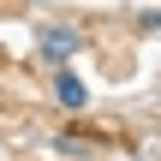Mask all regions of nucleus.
<instances>
[{
	"label": "nucleus",
	"mask_w": 161,
	"mask_h": 161,
	"mask_svg": "<svg viewBox=\"0 0 161 161\" xmlns=\"http://www.w3.org/2000/svg\"><path fill=\"white\" fill-rule=\"evenodd\" d=\"M36 48H42V60H72V54L84 48V36H78V30H66V24H42Z\"/></svg>",
	"instance_id": "1"
},
{
	"label": "nucleus",
	"mask_w": 161,
	"mask_h": 161,
	"mask_svg": "<svg viewBox=\"0 0 161 161\" xmlns=\"http://www.w3.org/2000/svg\"><path fill=\"white\" fill-rule=\"evenodd\" d=\"M54 102H60V108H72V114H78V108H84V102H90V90H84V84H78V78H72V72H60V78H54Z\"/></svg>",
	"instance_id": "2"
}]
</instances>
